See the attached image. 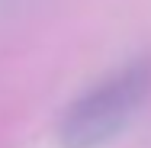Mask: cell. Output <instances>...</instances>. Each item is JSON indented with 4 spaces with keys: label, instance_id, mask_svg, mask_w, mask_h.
Listing matches in <instances>:
<instances>
[{
    "label": "cell",
    "instance_id": "1",
    "mask_svg": "<svg viewBox=\"0 0 151 148\" xmlns=\"http://www.w3.org/2000/svg\"><path fill=\"white\" fill-rule=\"evenodd\" d=\"M151 97V58H135L84 90L58 119L61 148H103Z\"/></svg>",
    "mask_w": 151,
    "mask_h": 148
}]
</instances>
